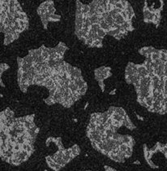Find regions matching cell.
<instances>
[{
  "mask_svg": "<svg viewBox=\"0 0 167 171\" xmlns=\"http://www.w3.org/2000/svg\"><path fill=\"white\" fill-rule=\"evenodd\" d=\"M100 26H101V29H104V30H105V31H110V30H111V29H113L112 28H111V26L110 25H109L107 24L106 22H105V20H102L101 22H100Z\"/></svg>",
  "mask_w": 167,
  "mask_h": 171,
  "instance_id": "1",
  "label": "cell"
},
{
  "mask_svg": "<svg viewBox=\"0 0 167 171\" xmlns=\"http://www.w3.org/2000/svg\"><path fill=\"white\" fill-rule=\"evenodd\" d=\"M125 21H126V20L124 19V17L122 16L121 14H119L118 16H117V18L115 20V22L117 23V24L120 25H123L124 23H125Z\"/></svg>",
  "mask_w": 167,
  "mask_h": 171,
  "instance_id": "2",
  "label": "cell"
},
{
  "mask_svg": "<svg viewBox=\"0 0 167 171\" xmlns=\"http://www.w3.org/2000/svg\"><path fill=\"white\" fill-rule=\"evenodd\" d=\"M72 154H74L75 157H77L78 155H80V147L77 145V144H75V145H73L72 147Z\"/></svg>",
  "mask_w": 167,
  "mask_h": 171,
  "instance_id": "3",
  "label": "cell"
},
{
  "mask_svg": "<svg viewBox=\"0 0 167 171\" xmlns=\"http://www.w3.org/2000/svg\"><path fill=\"white\" fill-rule=\"evenodd\" d=\"M115 113H118L119 115H120V116H122V117H124L127 115V113L125 112V110L122 108H120V107H116Z\"/></svg>",
  "mask_w": 167,
  "mask_h": 171,
  "instance_id": "4",
  "label": "cell"
},
{
  "mask_svg": "<svg viewBox=\"0 0 167 171\" xmlns=\"http://www.w3.org/2000/svg\"><path fill=\"white\" fill-rule=\"evenodd\" d=\"M56 146L58 147V150H63L65 149V147H63V141H62V138H61L60 137L57 138V142H56Z\"/></svg>",
  "mask_w": 167,
  "mask_h": 171,
  "instance_id": "5",
  "label": "cell"
},
{
  "mask_svg": "<svg viewBox=\"0 0 167 171\" xmlns=\"http://www.w3.org/2000/svg\"><path fill=\"white\" fill-rule=\"evenodd\" d=\"M4 112V113H5V115L7 117H14V116H15V113H14V112L12 111L11 109L10 108H6V109L3 111Z\"/></svg>",
  "mask_w": 167,
  "mask_h": 171,
  "instance_id": "6",
  "label": "cell"
},
{
  "mask_svg": "<svg viewBox=\"0 0 167 171\" xmlns=\"http://www.w3.org/2000/svg\"><path fill=\"white\" fill-rule=\"evenodd\" d=\"M132 139V137L130 136V135H122V140L123 143H129Z\"/></svg>",
  "mask_w": 167,
  "mask_h": 171,
  "instance_id": "7",
  "label": "cell"
},
{
  "mask_svg": "<svg viewBox=\"0 0 167 171\" xmlns=\"http://www.w3.org/2000/svg\"><path fill=\"white\" fill-rule=\"evenodd\" d=\"M8 69H9V65H8L7 64H6V63L1 64V65H0V70H1L0 73H1V77L2 75V73H3V72H5L6 70H7Z\"/></svg>",
  "mask_w": 167,
  "mask_h": 171,
  "instance_id": "8",
  "label": "cell"
},
{
  "mask_svg": "<svg viewBox=\"0 0 167 171\" xmlns=\"http://www.w3.org/2000/svg\"><path fill=\"white\" fill-rule=\"evenodd\" d=\"M101 29L100 24H93L91 26L90 30H92L93 33H97V31Z\"/></svg>",
  "mask_w": 167,
  "mask_h": 171,
  "instance_id": "9",
  "label": "cell"
},
{
  "mask_svg": "<svg viewBox=\"0 0 167 171\" xmlns=\"http://www.w3.org/2000/svg\"><path fill=\"white\" fill-rule=\"evenodd\" d=\"M146 162H147V164L152 168V169H158V168H159V166H156V165L153 163V161H152V159H148V160H146Z\"/></svg>",
  "mask_w": 167,
  "mask_h": 171,
  "instance_id": "10",
  "label": "cell"
},
{
  "mask_svg": "<svg viewBox=\"0 0 167 171\" xmlns=\"http://www.w3.org/2000/svg\"><path fill=\"white\" fill-rule=\"evenodd\" d=\"M45 103L46 104H48V105H53V104H55V102H54V99H53V97H50V96H49L48 98H46L45 100Z\"/></svg>",
  "mask_w": 167,
  "mask_h": 171,
  "instance_id": "11",
  "label": "cell"
},
{
  "mask_svg": "<svg viewBox=\"0 0 167 171\" xmlns=\"http://www.w3.org/2000/svg\"><path fill=\"white\" fill-rule=\"evenodd\" d=\"M97 34H98L99 38H104L107 35V32L105 31V30H104V29H99V30L97 31Z\"/></svg>",
  "mask_w": 167,
  "mask_h": 171,
  "instance_id": "12",
  "label": "cell"
},
{
  "mask_svg": "<svg viewBox=\"0 0 167 171\" xmlns=\"http://www.w3.org/2000/svg\"><path fill=\"white\" fill-rule=\"evenodd\" d=\"M98 84H99V86L101 87V91H102V92H104V91H105V83H104V81H100V82H98Z\"/></svg>",
  "mask_w": 167,
  "mask_h": 171,
  "instance_id": "13",
  "label": "cell"
},
{
  "mask_svg": "<svg viewBox=\"0 0 167 171\" xmlns=\"http://www.w3.org/2000/svg\"><path fill=\"white\" fill-rule=\"evenodd\" d=\"M120 14H121L122 16L124 17V19L126 20H128V15H127V11H126V9L123 10V11H122V12Z\"/></svg>",
  "mask_w": 167,
  "mask_h": 171,
  "instance_id": "14",
  "label": "cell"
},
{
  "mask_svg": "<svg viewBox=\"0 0 167 171\" xmlns=\"http://www.w3.org/2000/svg\"><path fill=\"white\" fill-rule=\"evenodd\" d=\"M115 7H117V8H119V9H122V10H125L126 8L122 6V4L121 3V2H117V3H115Z\"/></svg>",
  "mask_w": 167,
  "mask_h": 171,
  "instance_id": "15",
  "label": "cell"
},
{
  "mask_svg": "<svg viewBox=\"0 0 167 171\" xmlns=\"http://www.w3.org/2000/svg\"><path fill=\"white\" fill-rule=\"evenodd\" d=\"M121 2V3L122 4V6H123V7L126 8V7H127V6L128 5V3H129V2L127 1V0H121V2Z\"/></svg>",
  "mask_w": 167,
  "mask_h": 171,
  "instance_id": "16",
  "label": "cell"
},
{
  "mask_svg": "<svg viewBox=\"0 0 167 171\" xmlns=\"http://www.w3.org/2000/svg\"><path fill=\"white\" fill-rule=\"evenodd\" d=\"M50 143H52V137H49L47 139H46V145L48 147L49 144Z\"/></svg>",
  "mask_w": 167,
  "mask_h": 171,
  "instance_id": "17",
  "label": "cell"
},
{
  "mask_svg": "<svg viewBox=\"0 0 167 171\" xmlns=\"http://www.w3.org/2000/svg\"><path fill=\"white\" fill-rule=\"evenodd\" d=\"M115 92H116V89H114V90H111L110 92V95H114L115 94Z\"/></svg>",
  "mask_w": 167,
  "mask_h": 171,
  "instance_id": "18",
  "label": "cell"
},
{
  "mask_svg": "<svg viewBox=\"0 0 167 171\" xmlns=\"http://www.w3.org/2000/svg\"><path fill=\"white\" fill-rule=\"evenodd\" d=\"M136 117H137V119H138V120L143 121V117H140V115H138V114H136Z\"/></svg>",
  "mask_w": 167,
  "mask_h": 171,
  "instance_id": "19",
  "label": "cell"
},
{
  "mask_svg": "<svg viewBox=\"0 0 167 171\" xmlns=\"http://www.w3.org/2000/svg\"><path fill=\"white\" fill-rule=\"evenodd\" d=\"M133 164H134V165H140V162L139 161H135L133 162Z\"/></svg>",
  "mask_w": 167,
  "mask_h": 171,
  "instance_id": "20",
  "label": "cell"
},
{
  "mask_svg": "<svg viewBox=\"0 0 167 171\" xmlns=\"http://www.w3.org/2000/svg\"><path fill=\"white\" fill-rule=\"evenodd\" d=\"M88 106H89V103H86V104H85V106H84V109H86V108H87V107H88Z\"/></svg>",
  "mask_w": 167,
  "mask_h": 171,
  "instance_id": "21",
  "label": "cell"
},
{
  "mask_svg": "<svg viewBox=\"0 0 167 171\" xmlns=\"http://www.w3.org/2000/svg\"><path fill=\"white\" fill-rule=\"evenodd\" d=\"M44 171H47V170H44Z\"/></svg>",
  "mask_w": 167,
  "mask_h": 171,
  "instance_id": "22",
  "label": "cell"
}]
</instances>
